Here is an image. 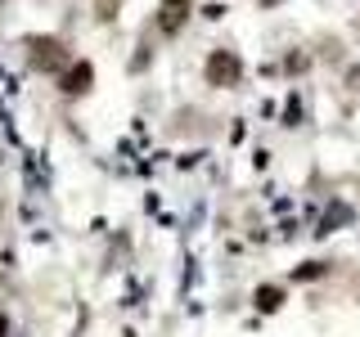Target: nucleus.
Listing matches in <instances>:
<instances>
[{"label":"nucleus","instance_id":"f257e3e1","mask_svg":"<svg viewBox=\"0 0 360 337\" xmlns=\"http://www.w3.org/2000/svg\"><path fill=\"white\" fill-rule=\"evenodd\" d=\"M202 81L212 90H234L243 81V59L239 50H230V45H217V50L207 54V63H202Z\"/></svg>","mask_w":360,"mask_h":337},{"label":"nucleus","instance_id":"f03ea898","mask_svg":"<svg viewBox=\"0 0 360 337\" xmlns=\"http://www.w3.org/2000/svg\"><path fill=\"white\" fill-rule=\"evenodd\" d=\"M27 59L37 72H50L59 77L68 63H72V54H68V41L63 37H27Z\"/></svg>","mask_w":360,"mask_h":337},{"label":"nucleus","instance_id":"7ed1b4c3","mask_svg":"<svg viewBox=\"0 0 360 337\" xmlns=\"http://www.w3.org/2000/svg\"><path fill=\"white\" fill-rule=\"evenodd\" d=\"M189 14H194V0H162L158 5V14H153V27H158V37H180V32L189 27Z\"/></svg>","mask_w":360,"mask_h":337},{"label":"nucleus","instance_id":"20e7f679","mask_svg":"<svg viewBox=\"0 0 360 337\" xmlns=\"http://www.w3.org/2000/svg\"><path fill=\"white\" fill-rule=\"evenodd\" d=\"M90 86H95V63H90V59H72L59 72V95H68V99L90 95Z\"/></svg>","mask_w":360,"mask_h":337},{"label":"nucleus","instance_id":"39448f33","mask_svg":"<svg viewBox=\"0 0 360 337\" xmlns=\"http://www.w3.org/2000/svg\"><path fill=\"white\" fill-rule=\"evenodd\" d=\"M252 301H257V310H262V315H275L279 306H284V288H279V284H262V288L252 292Z\"/></svg>","mask_w":360,"mask_h":337},{"label":"nucleus","instance_id":"423d86ee","mask_svg":"<svg viewBox=\"0 0 360 337\" xmlns=\"http://www.w3.org/2000/svg\"><path fill=\"white\" fill-rule=\"evenodd\" d=\"M117 9H122V0H95V18L99 22H112V18H117Z\"/></svg>","mask_w":360,"mask_h":337},{"label":"nucleus","instance_id":"0eeeda50","mask_svg":"<svg viewBox=\"0 0 360 337\" xmlns=\"http://www.w3.org/2000/svg\"><path fill=\"white\" fill-rule=\"evenodd\" d=\"M320 275H329V265H324V261H307V265L292 270V279H320Z\"/></svg>","mask_w":360,"mask_h":337},{"label":"nucleus","instance_id":"6e6552de","mask_svg":"<svg viewBox=\"0 0 360 337\" xmlns=\"http://www.w3.org/2000/svg\"><path fill=\"white\" fill-rule=\"evenodd\" d=\"M0 337H9V315L0 310Z\"/></svg>","mask_w":360,"mask_h":337},{"label":"nucleus","instance_id":"1a4fd4ad","mask_svg":"<svg viewBox=\"0 0 360 337\" xmlns=\"http://www.w3.org/2000/svg\"><path fill=\"white\" fill-rule=\"evenodd\" d=\"M262 5H275V0H262Z\"/></svg>","mask_w":360,"mask_h":337}]
</instances>
